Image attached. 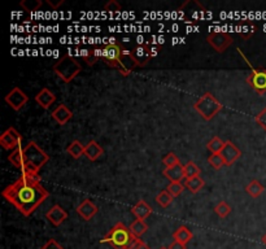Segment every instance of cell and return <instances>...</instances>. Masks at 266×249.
<instances>
[{"instance_id": "6da1fadb", "label": "cell", "mask_w": 266, "mask_h": 249, "mask_svg": "<svg viewBox=\"0 0 266 249\" xmlns=\"http://www.w3.org/2000/svg\"><path fill=\"white\" fill-rule=\"evenodd\" d=\"M3 197L21 214L30 217L49 196L48 191L40 183L39 175L22 174L14 183L3 191Z\"/></svg>"}, {"instance_id": "7a4b0ae2", "label": "cell", "mask_w": 266, "mask_h": 249, "mask_svg": "<svg viewBox=\"0 0 266 249\" xmlns=\"http://www.w3.org/2000/svg\"><path fill=\"white\" fill-rule=\"evenodd\" d=\"M49 156L43 151L35 141H30L23 148V169L22 174L27 175H39L42 166L48 162Z\"/></svg>"}, {"instance_id": "3957f363", "label": "cell", "mask_w": 266, "mask_h": 249, "mask_svg": "<svg viewBox=\"0 0 266 249\" xmlns=\"http://www.w3.org/2000/svg\"><path fill=\"white\" fill-rule=\"evenodd\" d=\"M134 239L135 236L133 235L130 229L122 222H119L109 230V233L100 240V243L102 244L107 243L113 249H128Z\"/></svg>"}, {"instance_id": "277c9868", "label": "cell", "mask_w": 266, "mask_h": 249, "mask_svg": "<svg viewBox=\"0 0 266 249\" xmlns=\"http://www.w3.org/2000/svg\"><path fill=\"white\" fill-rule=\"evenodd\" d=\"M81 70H82L81 64L70 55L63 56L53 65V73L65 83L72 82L73 79L81 73Z\"/></svg>"}, {"instance_id": "5b68a950", "label": "cell", "mask_w": 266, "mask_h": 249, "mask_svg": "<svg viewBox=\"0 0 266 249\" xmlns=\"http://www.w3.org/2000/svg\"><path fill=\"white\" fill-rule=\"evenodd\" d=\"M224 108V105L218 102L217 99L214 98L213 94L207 92L204 94L199 100L194 104V109L207 121H210L214 116L218 115V112Z\"/></svg>"}, {"instance_id": "8992f818", "label": "cell", "mask_w": 266, "mask_h": 249, "mask_svg": "<svg viewBox=\"0 0 266 249\" xmlns=\"http://www.w3.org/2000/svg\"><path fill=\"white\" fill-rule=\"evenodd\" d=\"M205 17V8L199 1H186L178 9V18L184 22H195Z\"/></svg>"}, {"instance_id": "52a82bcc", "label": "cell", "mask_w": 266, "mask_h": 249, "mask_svg": "<svg viewBox=\"0 0 266 249\" xmlns=\"http://www.w3.org/2000/svg\"><path fill=\"white\" fill-rule=\"evenodd\" d=\"M21 141H22V136L14 127H8L0 135V145L5 151H14L16 148L20 147Z\"/></svg>"}, {"instance_id": "ba28073f", "label": "cell", "mask_w": 266, "mask_h": 249, "mask_svg": "<svg viewBox=\"0 0 266 249\" xmlns=\"http://www.w3.org/2000/svg\"><path fill=\"white\" fill-rule=\"evenodd\" d=\"M122 48L120 44L111 43L103 48V59L107 62V65L117 69L120 72V57H121Z\"/></svg>"}, {"instance_id": "9c48e42d", "label": "cell", "mask_w": 266, "mask_h": 249, "mask_svg": "<svg viewBox=\"0 0 266 249\" xmlns=\"http://www.w3.org/2000/svg\"><path fill=\"white\" fill-rule=\"evenodd\" d=\"M247 83L252 87L257 94L263 95L266 92V69H255L252 68Z\"/></svg>"}, {"instance_id": "30bf717a", "label": "cell", "mask_w": 266, "mask_h": 249, "mask_svg": "<svg viewBox=\"0 0 266 249\" xmlns=\"http://www.w3.org/2000/svg\"><path fill=\"white\" fill-rule=\"evenodd\" d=\"M207 40L210 46L213 47L217 52L222 53L225 52L229 47L233 44V38L227 33H217V31H213L207 36Z\"/></svg>"}, {"instance_id": "8fae6325", "label": "cell", "mask_w": 266, "mask_h": 249, "mask_svg": "<svg viewBox=\"0 0 266 249\" xmlns=\"http://www.w3.org/2000/svg\"><path fill=\"white\" fill-rule=\"evenodd\" d=\"M4 99H5V103L9 105L10 108L16 112L21 111V109L26 105V103L29 102L27 95L20 89V87H14V89L10 90Z\"/></svg>"}, {"instance_id": "7c38bea8", "label": "cell", "mask_w": 266, "mask_h": 249, "mask_svg": "<svg viewBox=\"0 0 266 249\" xmlns=\"http://www.w3.org/2000/svg\"><path fill=\"white\" fill-rule=\"evenodd\" d=\"M221 156L224 157L225 164H226L227 166H231V165L242 156V151H240L237 145L234 144L233 141L227 140L225 141L224 149L221 151Z\"/></svg>"}, {"instance_id": "4fadbf2b", "label": "cell", "mask_w": 266, "mask_h": 249, "mask_svg": "<svg viewBox=\"0 0 266 249\" xmlns=\"http://www.w3.org/2000/svg\"><path fill=\"white\" fill-rule=\"evenodd\" d=\"M136 66L138 65L133 57L132 51H122L121 57H120V73H121V76L128 77Z\"/></svg>"}, {"instance_id": "5bb4252c", "label": "cell", "mask_w": 266, "mask_h": 249, "mask_svg": "<svg viewBox=\"0 0 266 249\" xmlns=\"http://www.w3.org/2000/svg\"><path fill=\"white\" fill-rule=\"evenodd\" d=\"M99 212V208L96 207L95 204L92 203L90 199H86L82 203L79 204L77 207V213L78 216L85 221H90L94 218V216H96Z\"/></svg>"}, {"instance_id": "9a60e30c", "label": "cell", "mask_w": 266, "mask_h": 249, "mask_svg": "<svg viewBox=\"0 0 266 249\" xmlns=\"http://www.w3.org/2000/svg\"><path fill=\"white\" fill-rule=\"evenodd\" d=\"M46 217L47 220L52 223L53 226H60L61 223L66 221L68 213H66L65 209H63V207H60L59 204H55V205L47 212Z\"/></svg>"}, {"instance_id": "2e32d148", "label": "cell", "mask_w": 266, "mask_h": 249, "mask_svg": "<svg viewBox=\"0 0 266 249\" xmlns=\"http://www.w3.org/2000/svg\"><path fill=\"white\" fill-rule=\"evenodd\" d=\"M132 55L134 57L135 62H136V65L143 68L149 62V60L152 59L151 55H149V47L145 44V46H138L135 47L134 49L132 51Z\"/></svg>"}, {"instance_id": "e0dca14e", "label": "cell", "mask_w": 266, "mask_h": 249, "mask_svg": "<svg viewBox=\"0 0 266 249\" xmlns=\"http://www.w3.org/2000/svg\"><path fill=\"white\" fill-rule=\"evenodd\" d=\"M35 102L42 107L43 109H49L51 105L56 102V95L51 90L42 89L35 95Z\"/></svg>"}, {"instance_id": "ac0fdd59", "label": "cell", "mask_w": 266, "mask_h": 249, "mask_svg": "<svg viewBox=\"0 0 266 249\" xmlns=\"http://www.w3.org/2000/svg\"><path fill=\"white\" fill-rule=\"evenodd\" d=\"M73 117V113L65 104H60L55 111L52 112V118L59 124L64 126V124H68V121H70Z\"/></svg>"}, {"instance_id": "d6986e66", "label": "cell", "mask_w": 266, "mask_h": 249, "mask_svg": "<svg viewBox=\"0 0 266 249\" xmlns=\"http://www.w3.org/2000/svg\"><path fill=\"white\" fill-rule=\"evenodd\" d=\"M104 154V149L102 148V145L99 144L98 141L90 140L85 148V156L89 158L90 161H96L102 157Z\"/></svg>"}, {"instance_id": "ffe728a7", "label": "cell", "mask_w": 266, "mask_h": 249, "mask_svg": "<svg viewBox=\"0 0 266 249\" xmlns=\"http://www.w3.org/2000/svg\"><path fill=\"white\" fill-rule=\"evenodd\" d=\"M132 213L136 220L145 221V218H148L152 214V208L144 200H140L134 208H132Z\"/></svg>"}, {"instance_id": "44dd1931", "label": "cell", "mask_w": 266, "mask_h": 249, "mask_svg": "<svg viewBox=\"0 0 266 249\" xmlns=\"http://www.w3.org/2000/svg\"><path fill=\"white\" fill-rule=\"evenodd\" d=\"M164 177L168 178L170 182H181L184 177V169L183 165H177L173 167H165V170L162 171Z\"/></svg>"}, {"instance_id": "7402d4cb", "label": "cell", "mask_w": 266, "mask_h": 249, "mask_svg": "<svg viewBox=\"0 0 266 249\" xmlns=\"http://www.w3.org/2000/svg\"><path fill=\"white\" fill-rule=\"evenodd\" d=\"M82 57L89 66L95 65L100 59H103V48H95L92 51H82Z\"/></svg>"}, {"instance_id": "603a6c76", "label": "cell", "mask_w": 266, "mask_h": 249, "mask_svg": "<svg viewBox=\"0 0 266 249\" xmlns=\"http://www.w3.org/2000/svg\"><path fill=\"white\" fill-rule=\"evenodd\" d=\"M173 238H174V240H177V242L182 243V244H187L188 242H191V239L194 238V234L191 233L190 229H187L186 226H181L179 229H177L174 231V234H173Z\"/></svg>"}, {"instance_id": "cb8c5ba5", "label": "cell", "mask_w": 266, "mask_h": 249, "mask_svg": "<svg viewBox=\"0 0 266 249\" xmlns=\"http://www.w3.org/2000/svg\"><path fill=\"white\" fill-rule=\"evenodd\" d=\"M8 161H9L10 164L13 165L14 167L17 169H20L22 171L23 169V148L18 147L16 148L14 151H12V153L8 156Z\"/></svg>"}, {"instance_id": "d4e9b609", "label": "cell", "mask_w": 266, "mask_h": 249, "mask_svg": "<svg viewBox=\"0 0 266 249\" xmlns=\"http://www.w3.org/2000/svg\"><path fill=\"white\" fill-rule=\"evenodd\" d=\"M256 25H255L252 21H243V22H240L239 34L243 39H250V38H252L253 34L256 33Z\"/></svg>"}, {"instance_id": "484cf974", "label": "cell", "mask_w": 266, "mask_h": 249, "mask_svg": "<svg viewBox=\"0 0 266 249\" xmlns=\"http://www.w3.org/2000/svg\"><path fill=\"white\" fill-rule=\"evenodd\" d=\"M85 148L86 145H83L79 140H73L72 143L68 145V148H66V152H68L73 158L78 160L81 156L85 154Z\"/></svg>"}, {"instance_id": "4316f807", "label": "cell", "mask_w": 266, "mask_h": 249, "mask_svg": "<svg viewBox=\"0 0 266 249\" xmlns=\"http://www.w3.org/2000/svg\"><path fill=\"white\" fill-rule=\"evenodd\" d=\"M130 231H132L133 235L135 236V238H140L143 234L147 233L148 230V225L145 223V221H140V220H135L134 222L130 225Z\"/></svg>"}, {"instance_id": "83f0119b", "label": "cell", "mask_w": 266, "mask_h": 249, "mask_svg": "<svg viewBox=\"0 0 266 249\" xmlns=\"http://www.w3.org/2000/svg\"><path fill=\"white\" fill-rule=\"evenodd\" d=\"M246 191H247V194L250 195L251 197L256 199V197H259L260 195L263 194L264 191H265V187L260 183L259 180L253 179L252 182H251V183L246 187Z\"/></svg>"}, {"instance_id": "f1b7e54d", "label": "cell", "mask_w": 266, "mask_h": 249, "mask_svg": "<svg viewBox=\"0 0 266 249\" xmlns=\"http://www.w3.org/2000/svg\"><path fill=\"white\" fill-rule=\"evenodd\" d=\"M184 186L187 187L188 190L192 192V194H197L199 191L204 187V180L200 177H194L190 178V179H186V183Z\"/></svg>"}, {"instance_id": "f546056e", "label": "cell", "mask_w": 266, "mask_h": 249, "mask_svg": "<svg viewBox=\"0 0 266 249\" xmlns=\"http://www.w3.org/2000/svg\"><path fill=\"white\" fill-rule=\"evenodd\" d=\"M183 169L186 179H190V178L199 177V175H200V167L197 166L195 162H192V161H190V162H187L186 165H183Z\"/></svg>"}, {"instance_id": "4dcf8cb0", "label": "cell", "mask_w": 266, "mask_h": 249, "mask_svg": "<svg viewBox=\"0 0 266 249\" xmlns=\"http://www.w3.org/2000/svg\"><path fill=\"white\" fill-rule=\"evenodd\" d=\"M225 141L222 140L218 136H214V138L210 139V141L207 144L208 151H210L212 153H221V151L224 149Z\"/></svg>"}, {"instance_id": "1f68e13d", "label": "cell", "mask_w": 266, "mask_h": 249, "mask_svg": "<svg viewBox=\"0 0 266 249\" xmlns=\"http://www.w3.org/2000/svg\"><path fill=\"white\" fill-rule=\"evenodd\" d=\"M173 199H174L173 195L169 194L166 190L161 191V192L156 196V201H157V204L161 208H168L171 204V201H173Z\"/></svg>"}, {"instance_id": "d6a6232c", "label": "cell", "mask_w": 266, "mask_h": 249, "mask_svg": "<svg viewBox=\"0 0 266 249\" xmlns=\"http://www.w3.org/2000/svg\"><path fill=\"white\" fill-rule=\"evenodd\" d=\"M20 5L26 12H35L42 7V1L40 0H23L20 3Z\"/></svg>"}, {"instance_id": "836d02e7", "label": "cell", "mask_w": 266, "mask_h": 249, "mask_svg": "<svg viewBox=\"0 0 266 249\" xmlns=\"http://www.w3.org/2000/svg\"><path fill=\"white\" fill-rule=\"evenodd\" d=\"M208 162H209V165L213 169H216V170H220L221 167H224L225 165V160L224 157L221 156V153H212L209 156V158H208Z\"/></svg>"}, {"instance_id": "e575fe53", "label": "cell", "mask_w": 266, "mask_h": 249, "mask_svg": "<svg viewBox=\"0 0 266 249\" xmlns=\"http://www.w3.org/2000/svg\"><path fill=\"white\" fill-rule=\"evenodd\" d=\"M214 212H216V214H217L218 217H221V218H226V217L231 213V207L226 201H221V203L217 204V207L214 208Z\"/></svg>"}, {"instance_id": "d590c367", "label": "cell", "mask_w": 266, "mask_h": 249, "mask_svg": "<svg viewBox=\"0 0 266 249\" xmlns=\"http://www.w3.org/2000/svg\"><path fill=\"white\" fill-rule=\"evenodd\" d=\"M184 187L186 186H183L181 182H170L169 186L166 187V191H168L169 194L173 195V197H178L183 192Z\"/></svg>"}, {"instance_id": "8d00e7d4", "label": "cell", "mask_w": 266, "mask_h": 249, "mask_svg": "<svg viewBox=\"0 0 266 249\" xmlns=\"http://www.w3.org/2000/svg\"><path fill=\"white\" fill-rule=\"evenodd\" d=\"M162 164L165 165V167H173L179 165L181 162H179V158H178V156L174 152H169V153L166 154V156H164V158H162Z\"/></svg>"}, {"instance_id": "74e56055", "label": "cell", "mask_w": 266, "mask_h": 249, "mask_svg": "<svg viewBox=\"0 0 266 249\" xmlns=\"http://www.w3.org/2000/svg\"><path fill=\"white\" fill-rule=\"evenodd\" d=\"M104 10L105 12H120L121 10V5L116 0H109L108 3L104 5Z\"/></svg>"}, {"instance_id": "f35d334b", "label": "cell", "mask_w": 266, "mask_h": 249, "mask_svg": "<svg viewBox=\"0 0 266 249\" xmlns=\"http://www.w3.org/2000/svg\"><path fill=\"white\" fill-rule=\"evenodd\" d=\"M128 249H151V248H149V247H148L141 239L135 238V239L132 242V244L129 246Z\"/></svg>"}, {"instance_id": "ab89813d", "label": "cell", "mask_w": 266, "mask_h": 249, "mask_svg": "<svg viewBox=\"0 0 266 249\" xmlns=\"http://www.w3.org/2000/svg\"><path fill=\"white\" fill-rule=\"evenodd\" d=\"M255 120H256L257 124H260V126H261V127H263L266 131V107L263 109V111L260 112Z\"/></svg>"}, {"instance_id": "60d3db41", "label": "cell", "mask_w": 266, "mask_h": 249, "mask_svg": "<svg viewBox=\"0 0 266 249\" xmlns=\"http://www.w3.org/2000/svg\"><path fill=\"white\" fill-rule=\"evenodd\" d=\"M40 249H64L55 239H49Z\"/></svg>"}, {"instance_id": "b9f144b4", "label": "cell", "mask_w": 266, "mask_h": 249, "mask_svg": "<svg viewBox=\"0 0 266 249\" xmlns=\"http://www.w3.org/2000/svg\"><path fill=\"white\" fill-rule=\"evenodd\" d=\"M168 249H186V246L182 244V243L177 242V240H174V242L171 243L170 246L168 247Z\"/></svg>"}, {"instance_id": "7bdbcfd3", "label": "cell", "mask_w": 266, "mask_h": 249, "mask_svg": "<svg viewBox=\"0 0 266 249\" xmlns=\"http://www.w3.org/2000/svg\"><path fill=\"white\" fill-rule=\"evenodd\" d=\"M148 47H149V55H151V57L157 56L158 51H160V46H148Z\"/></svg>"}, {"instance_id": "ee69618b", "label": "cell", "mask_w": 266, "mask_h": 249, "mask_svg": "<svg viewBox=\"0 0 266 249\" xmlns=\"http://www.w3.org/2000/svg\"><path fill=\"white\" fill-rule=\"evenodd\" d=\"M47 3H48V5H51L53 9H57V8H59L60 5L64 3V0H60V1H57V3H53V1H51V0H47Z\"/></svg>"}, {"instance_id": "f6af8a7d", "label": "cell", "mask_w": 266, "mask_h": 249, "mask_svg": "<svg viewBox=\"0 0 266 249\" xmlns=\"http://www.w3.org/2000/svg\"><path fill=\"white\" fill-rule=\"evenodd\" d=\"M261 242H263L264 246H266V234L263 236V238H261Z\"/></svg>"}, {"instance_id": "bcb514c9", "label": "cell", "mask_w": 266, "mask_h": 249, "mask_svg": "<svg viewBox=\"0 0 266 249\" xmlns=\"http://www.w3.org/2000/svg\"><path fill=\"white\" fill-rule=\"evenodd\" d=\"M160 249H168V248H165V247H162V248H160Z\"/></svg>"}]
</instances>
